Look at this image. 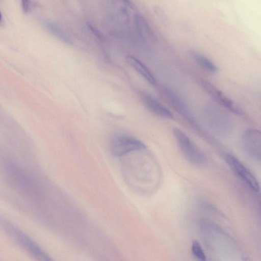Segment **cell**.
Returning <instances> with one entry per match:
<instances>
[{
	"instance_id": "10",
	"label": "cell",
	"mask_w": 261,
	"mask_h": 261,
	"mask_svg": "<svg viewBox=\"0 0 261 261\" xmlns=\"http://www.w3.org/2000/svg\"><path fill=\"white\" fill-rule=\"evenodd\" d=\"M140 97L144 106L154 115L166 119L174 118L172 112L150 94L141 92Z\"/></svg>"
},
{
	"instance_id": "3",
	"label": "cell",
	"mask_w": 261,
	"mask_h": 261,
	"mask_svg": "<svg viewBox=\"0 0 261 261\" xmlns=\"http://www.w3.org/2000/svg\"><path fill=\"white\" fill-rule=\"evenodd\" d=\"M0 225L6 233L33 258L42 261L52 260L31 237L12 223L1 219Z\"/></svg>"
},
{
	"instance_id": "1",
	"label": "cell",
	"mask_w": 261,
	"mask_h": 261,
	"mask_svg": "<svg viewBox=\"0 0 261 261\" xmlns=\"http://www.w3.org/2000/svg\"><path fill=\"white\" fill-rule=\"evenodd\" d=\"M227 111L216 102L207 103L203 108L205 123L215 135L220 137H228L233 131V121Z\"/></svg>"
},
{
	"instance_id": "7",
	"label": "cell",
	"mask_w": 261,
	"mask_h": 261,
	"mask_svg": "<svg viewBox=\"0 0 261 261\" xmlns=\"http://www.w3.org/2000/svg\"><path fill=\"white\" fill-rule=\"evenodd\" d=\"M164 92L165 97L173 109L194 128L199 129L200 126L192 115L183 98L174 90L168 87L164 89Z\"/></svg>"
},
{
	"instance_id": "14",
	"label": "cell",
	"mask_w": 261,
	"mask_h": 261,
	"mask_svg": "<svg viewBox=\"0 0 261 261\" xmlns=\"http://www.w3.org/2000/svg\"><path fill=\"white\" fill-rule=\"evenodd\" d=\"M192 251L193 255L197 259L201 260H206V256L204 251L200 245V243L197 241H194L192 245Z\"/></svg>"
},
{
	"instance_id": "2",
	"label": "cell",
	"mask_w": 261,
	"mask_h": 261,
	"mask_svg": "<svg viewBox=\"0 0 261 261\" xmlns=\"http://www.w3.org/2000/svg\"><path fill=\"white\" fill-rule=\"evenodd\" d=\"M9 182L17 191L27 196H35L38 187L35 179L23 167L12 161H7L3 166Z\"/></svg>"
},
{
	"instance_id": "15",
	"label": "cell",
	"mask_w": 261,
	"mask_h": 261,
	"mask_svg": "<svg viewBox=\"0 0 261 261\" xmlns=\"http://www.w3.org/2000/svg\"><path fill=\"white\" fill-rule=\"evenodd\" d=\"M21 7L24 13H28L32 8V2L31 0H21Z\"/></svg>"
},
{
	"instance_id": "16",
	"label": "cell",
	"mask_w": 261,
	"mask_h": 261,
	"mask_svg": "<svg viewBox=\"0 0 261 261\" xmlns=\"http://www.w3.org/2000/svg\"><path fill=\"white\" fill-rule=\"evenodd\" d=\"M2 19V14H1V13L0 12V22H1Z\"/></svg>"
},
{
	"instance_id": "13",
	"label": "cell",
	"mask_w": 261,
	"mask_h": 261,
	"mask_svg": "<svg viewBox=\"0 0 261 261\" xmlns=\"http://www.w3.org/2000/svg\"><path fill=\"white\" fill-rule=\"evenodd\" d=\"M44 25L46 29L54 36L66 43H71L70 38L59 25L49 21H45Z\"/></svg>"
},
{
	"instance_id": "6",
	"label": "cell",
	"mask_w": 261,
	"mask_h": 261,
	"mask_svg": "<svg viewBox=\"0 0 261 261\" xmlns=\"http://www.w3.org/2000/svg\"><path fill=\"white\" fill-rule=\"evenodd\" d=\"M112 153L116 156H121L132 151L142 150L146 145L133 137L127 135H118L114 137L110 144Z\"/></svg>"
},
{
	"instance_id": "9",
	"label": "cell",
	"mask_w": 261,
	"mask_h": 261,
	"mask_svg": "<svg viewBox=\"0 0 261 261\" xmlns=\"http://www.w3.org/2000/svg\"><path fill=\"white\" fill-rule=\"evenodd\" d=\"M242 142L246 152L252 158L260 160L261 133L259 130L249 128L242 136Z\"/></svg>"
},
{
	"instance_id": "12",
	"label": "cell",
	"mask_w": 261,
	"mask_h": 261,
	"mask_svg": "<svg viewBox=\"0 0 261 261\" xmlns=\"http://www.w3.org/2000/svg\"><path fill=\"white\" fill-rule=\"evenodd\" d=\"M191 56L195 62L206 72L215 73L218 71L215 63L197 51H191Z\"/></svg>"
},
{
	"instance_id": "5",
	"label": "cell",
	"mask_w": 261,
	"mask_h": 261,
	"mask_svg": "<svg viewBox=\"0 0 261 261\" xmlns=\"http://www.w3.org/2000/svg\"><path fill=\"white\" fill-rule=\"evenodd\" d=\"M200 84L203 89L214 99L215 102L234 114L239 116L245 115L243 110L236 103L212 83L202 79Z\"/></svg>"
},
{
	"instance_id": "4",
	"label": "cell",
	"mask_w": 261,
	"mask_h": 261,
	"mask_svg": "<svg viewBox=\"0 0 261 261\" xmlns=\"http://www.w3.org/2000/svg\"><path fill=\"white\" fill-rule=\"evenodd\" d=\"M173 134L184 157L190 163L196 166H202L206 162L204 153L182 130L174 127Z\"/></svg>"
},
{
	"instance_id": "8",
	"label": "cell",
	"mask_w": 261,
	"mask_h": 261,
	"mask_svg": "<svg viewBox=\"0 0 261 261\" xmlns=\"http://www.w3.org/2000/svg\"><path fill=\"white\" fill-rule=\"evenodd\" d=\"M225 160L231 170L251 189L255 192L259 191V186L257 180L238 158L233 155L226 154Z\"/></svg>"
},
{
	"instance_id": "11",
	"label": "cell",
	"mask_w": 261,
	"mask_h": 261,
	"mask_svg": "<svg viewBox=\"0 0 261 261\" xmlns=\"http://www.w3.org/2000/svg\"><path fill=\"white\" fill-rule=\"evenodd\" d=\"M127 62L138 72L146 81L151 85H154L156 81L154 75L148 68L141 61L132 56L126 57Z\"/></svg>"
}]
</instances>
